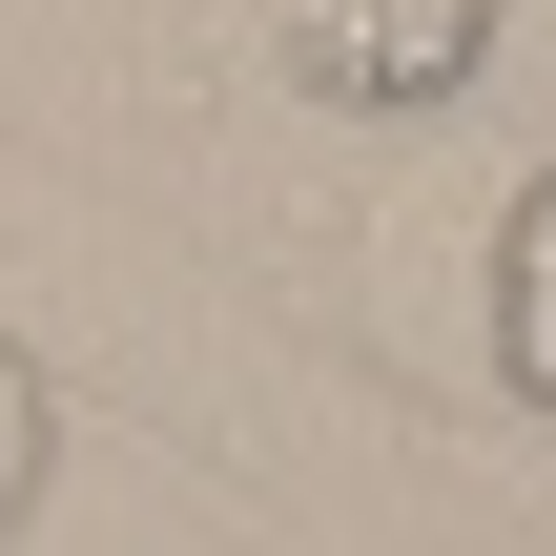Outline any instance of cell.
<instances>
[{"instance_id":"cell-1","label":"cell","mask_w":556,"mask_h":556,"mask_svg":"<svg viewBox=\"0 0 556 556\" xmlns=\"http://www.w3.org/2000/svg\"><path fill=\"white\" fill-rule=\"evenodd\" d=\"M475 41H495V0H289V83H309V103H351V124L454 103V83H475Z\"/></svg>"},{"instance_id":"cell-2","label":"cell","mask_w":556,"mask_h":556,"mask_svg":"<svg viewBox=\"0 0 556 556\" xmlns=\"http://www.w3.org/2000/svg\"><path fill=\"white\" fill-rule=\"evenodd\" d=\"M495 371H516V392L556 413V165L516 186V206H495Z\"/></svg>"},{"instance_id":"cell-3","label":"cell","mask_w":556,"mask_h":556,"mask_svg":"<svg viewBox=\"0 0 556 556\" xmlns=\"http://www.w3.org/2000/svg\"><path fill=\"white\" fill-rule=\"evenodd\" d=\"M41 433H62V413H41V371H21V351H0V536H21V516H41Z\"/></svg>"}]
</instances>
